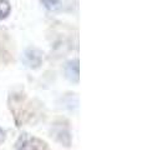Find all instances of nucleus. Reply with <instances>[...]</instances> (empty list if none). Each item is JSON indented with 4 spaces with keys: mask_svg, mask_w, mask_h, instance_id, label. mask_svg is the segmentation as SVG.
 Instances as JSON below:
<instances>
[{
    "mask_svg": "<svg viewBox=\"0 0 142 150\" xmlns=\"http://www.w3.org/2000/svg\"><path fill=\"white\" fill-rule=\"evenodd\" d=\"M22 60L27 67L37 68V67H40L41 63H42V53L39 49L29 48V49L25 50V53H24Z\"/></svg>",
    "mask_w": 142,
    "mask_h": 150,
    "instance_id": "nucleus-2",
    "label": "nucleus"
},
{
    "mask_svg": "<svg viewBox=\"0 0 142 150\" xmlns=\"http://www.w3.org/2000/svg\"><path fill=\"white\" fill-rule=\"evenodd\" d=\"M4 138H5V131H4L1 128H0V143L4 140Z\"/></svg>",
    "mask_w": 142,
    "mask_h": 150,
    "instance_id": "nucleus-6",
    "label": "nucleus"
},
{
    "mask_svg": "<svg viewBox=\"0 0 142 150\" xmlns=\"http://www.w3.org/2000/svg\"><path fill=\"white\" fill-rule=\"evenodd\" d=\"M11 6L6 0H0V19H5L10 14Z\"/></svg>",
    "mask_w": 142,
    "mask_h": 150,
    "instance_id": "nucleus-4",
    "label": "nucleus"
},
{
    "mask_svg": "<svg viewBox=\"0 0 142 150\" xmlns=\"http://www.w3.org/2000/svg\"><path fill=\"white\" fill-rule=\"evenodd\" d=\"M16 149L18 150H47L45 143H42L35 138L26 137V135H24V137L19 139V142L16 143Z\"/></svg>",
    "mask_w": 142,
    "mask_h": 150,
    "instance_id": "nucleus-1",
    "label": "nucleus"
},
{
    "mask_svg": "<svg viewBox=\"0 0 142 150\" xmlns=\"http://www.w3.org/2000/svg\"><path fill=\"white\" fill-rule=\"evenodd\" d=\"M41 3L44 4V6L47 10H51V11L59 9L60 6V0H41Z\"/></svg>",
    "mask_w": 142,
    "mask_h": 150,
    "instance_id": "nucleus-5",
    "label": "nucleus"
},
{
    "mask_svg": "<svg viewBox=\"0 0 142 150\" xmlns=\"http://www.w3.org/2000/svg\"><path fill=\"white\" fill-rule=\"evenodd\" d=\"M65 74L71 81H77L79 80V60H71V62L66 64Z\"/></svg>",
    "mask_w": 142,
    "mask_h": 150,
    "instance_id": "nucleus-3",
    "label": "nucleus"
}]
</instances>
